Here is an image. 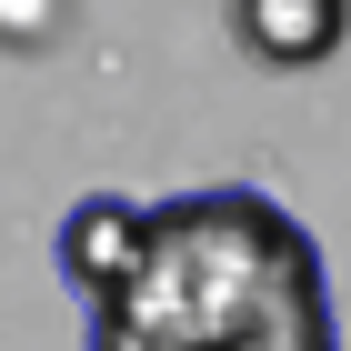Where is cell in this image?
<instances>
[{
	"label": "cell",
	"mask_w": 351,
	"mask_h": 351,
	"mask_svg": "<svg viewBox=\"0 0 351 351\" xmlns=\"http://www.w3.org/2000/svg\"><path fill=\"white\" fill-rule=\"evenodd\" d=\"M141 241H151V201H81V211L60 221V271H71V291L81 301H110L121 281H131Z\"/></svg>",
	"instance_id": "7a4b0ae2"
},
{
	"label": "cell",
	"mask_w": 351,
	"mask_h": 351,
	"mask_svg": "<svg viewBox=\"0 0 351 351\" xmlns=\"http://www.w3.org/2000/svg\"><path fill=\"white\" fill-rule=\"evenodd\" d=\"M231 30L261 71H322L351 40V0H231Z\"/></svg>",
	"instance_id": "6da1fadb"
},
{
	"label": "cell",
	"mask_w": 351,
	"mask_h": 351,
	"mask_svg": "<svg viewBox=\"0 0 351 351\" xmlns=\"http://www.w3.org/2000/svg\"><path fill=\"white\" fill-rule=\"evenodd\" d=\"M60 21H71V0H0V40L10 51H51Z\"/></svg>",
	"instance_id": "3957f363"
}]
</instances>
